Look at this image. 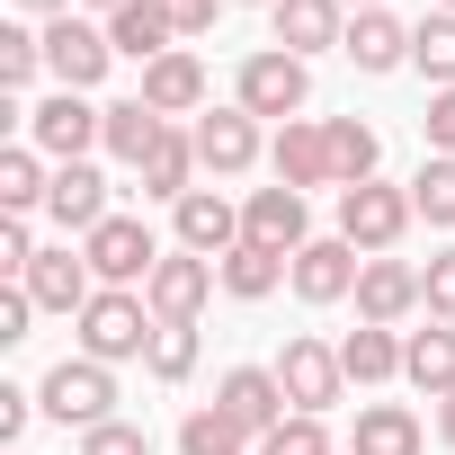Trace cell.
Wrapping results in <instances>:
<instances>
[{"instance_id":"24","label":"cell","mask_w":455,"mask_h":455,"mask_svg":"<svg viewBox=\"0 0 455 455\" xmlns=\"http://www.w3.org/2000/svg\"><path fill=\"white\" fill-rule=\"evenodd\" d=\"M108 45L134 54V63H161V54H179V28H170L161 0H125V10L108 19Z\"/></svg>"},{"instance_id":"20","label":"cell","mask_w":455,"mask_h":455,"mask_svg":"<svg viewBox=\"0 0 455 455\" xmlns=\"http://www.w3.org/2000/svg\"><path fill=\"white\" fill-rule=\"evenodd\" d=\"M152 116H196L205 108V63L196 54H161V63H143V90H134Z\"/></svg>"},{"instance_id":"7","label":"cell","mask_w":455,"mask_h":455,"mask_svg":"<svg viewBox=\"0 0 455 455\" xmlns=\"http://www.w3.org/2000/svg\"><path fill=\"white\" fill-rule=\"evenodd\" d=\"M116 63V45H108V28H90V19H45V72H54V90H99V72Z\"/></svg>"},{"instance_id":"49","label":"cell","mask_w":455,"mask_h":455,"mask_svg":"<svg viewBox=\"0 0 455 455\" xmlns=\"http://www.w3.org/2000/svg\"><path fill=\"white\" fill-rule=\"evenodd\" d=\"M437 10H455V0H437Z\"/></svg>"},{"instance_id":"3","label":"cell","mask_w":455,"mask_h":455,"mask_svg":"<svg viewBox=\"0 0 455 455\" xmlns=\"http://www.w3.org/2000/svg\"><path fill=\"white\" fill-rule=\"evenodd\" d=\"M304 99H313V72H304V54H251L242 72H233V108H251V116H277V125H295L304 116Z\"/></svg>"},{"instance_id":"13","label":"cell","mask_w":455,"mask_h":455,"mask_svg":"<svg viewBox=\"0 0 455 455\" xmlns=\"http://www.w3.org/2000/svg\"><path fill=\"white\" fill-rule=\"evenodd\" d=\"M268 170H277V188H339V170H331V125H313V116L277 125Z\"/></svg>"},{"instance_id":"32","label":"cell","mask_w":455,"mask_h":455,"mask_svg":"<svg viewBox=\"0 0 455 455\" xmlns=\"http://www.w3.org/2000/svg\"><path fill=\"white\" fill-rule=\"evenodd\" d=\"M411 63H419L437 90H455V10H428V19L411 28Z\"/></svg>"},{"instance_id":"26","label":"cell","mask_w":455,"mask_h":455,"mask_svg":"<svg viewBox=\"0 0 455 455\" xmlns=\"http://www.w3.org/2000/svg\"><path fill=\"white\" fill-rule=\"evenodd\" d=\"M339 366H348V384H393V375H402V331L357 322V331L339 339Z\"/></svg>"},{"instance_id":"40","label":"cell","mask_w":455,"mask_h":455,"mask_svg":"<svg viewBox=\"0 0 455 455\" xmlns=\"http://www.w3.org/2000/svg\"><path fill=\"white\" fill-rule=\"evenodd\" d=\"M28 322H36V295H28V286H0V348L28 339Z\"/></svg>"},{"instance_id":"33","label":"cell","mask_w":455,"mask_h":455,"mask_svg":"<svg viewBox=\"0 0 455 455\" xmlns=\"http://www.w3.org/2000/svg\"><path fill=\"white\" fill-rule=\"evenodd\" d=\"M411 214H428L437 233L455 223V152H428V161H419V179H411Z\"/></svg>"},{"instance_id":"27","label":"cell","mask_w":455,"mask_h":455,"mask_svg":"<svg viewBox=\"0 0 455 455\" xmlns=\"http://www.w3.org/2000/svg\"><path fill=\"white\" fill-rule=\"evenodd\" d=\"M348 455H419V419H411L402 402H366V411H357Z\"/></svg>"},{"instance_id":"30","label":"cell","mask_w":455,"mask_h":455,"mask_svg":"<svg viewBox=\"0 0 455 455\" xmlns=\"http://www.w3.org/2000/svg\"><path fill=\"white\" fill-rule=\"evenodd\" d=\"M45 188H54V170H45V152H36V143H10V152H0V214L45 205Z\"/></svg>"},{"instance_id":"38","label":"cell","mask_w":455,"mask_h":455,"mask_svg":"<svg viewBox=\"0 0 455 455\" xmlns=\"http://www.w3.org/2000/svg\"><path fill=\"white\" fill-rule=\"evenodd\" d=\"M0 268H10V277L36 268V233H28V214H0Z\"/></svg>"},{"instance_id":"46","label":"cell","mask_w":455,"mask_h":455,"mask_svg":"<svg viewBox=\"0 0 455 455\" xmlns=\"http://www.w3.org/2000/svg\"><path fill=\"white\" fill-rule=\"evenodd\" d=\"M90 10H108V19H116V10H125V0H90Z\"/></svg>"},{"instance_id":"28","label":"cell","mask_w":455,"mask_h":455,"mask_svg":"<svg viewBox=\"0 0 455 455\" xmlns=\"http://www.w3.org/2000/svg\"><path fill=\"white\" fill-rule=\"evenodd\" d=\"M179 455H259V437H251L233 411H214V402H205V411L179 419Z\"/></svg>"},{"instance_id":"16","label":"cell","mask_w":455,"mask_h":455,"mask_svg":"<svg viewBox=\"0 0 455 455\" xmlns=\"http://www.w3.org/2000/svg\"><path fill=\"white\" fill-rule=\"evenodd\" d=\"M19 286L36 295V313H72V322H81V313H90V295H99V277H90V259H81V251H36V268H28Z\"/></svg>"},{"instance_id":"35","label":"cell","mask_w":455,"mask_h":455,"mask_svg":"<svg viewBox=\"0 0 455 455\" xmlns=\"http://www.w3.org/2000/svg\"><path fill=\"white\" fill-rule=\"evenodd\" d=\"M45 72V28H0V90H28Z\"/></svg>"},{"instance_id":"47","label":"cell","mask_w":455,"mask_h":455,"mask_svg":"<svg viewBox=\"0 0 455 455\" xmlns=\"http://www.w3.org/2000/svg\"><path fill=\"white\" fill-rule=\"evenodd\" d=\"M339 10H348V0H339ZM357 10H384V0H357Z\"/></svg>"},{"instance_id":"17","label":"cell","mask_w":455,"mask_h":455,"mask_svg":"<svg viewBox=\"0 0 455 455\" xmlns=\"http://www.w3.org/2000/svg\"><path fill=\"white\" fill-rule=\"evenodd\" d=\"M45 214L63 223V233H99V223H108V179L90 170V161H54V188H45Z\"/></svg>"},{"instance_id":"39","label":"cell","mask_w":455,"mask_h":455,"mask_svg":"<svg viewBox=\"0 0 455 455\" xmlns=\"http://www.w3.org/2000/svg\"><path fill=\"white\" fill-rule=\"evenodd\" d=\"M81 455H152V437H143V428H125V419H108V428H90V437H81Z\"/></svg>"},{"instance_id":"14","label":"cell","mask_w":455,"mask_h":455,"mask_svg":"<svg viewBox=\"0 0 455 455\" xmlns=\"http://www.w3.org/2000/svg\"><path fill=\"white\" fill-rule=\"evenodd\" d=\"M242 242H268V251H304L313 242V214H304V188H251L242 205Z\"/></svg>"},{"instance_id":"21","label":"cell","mask_w":455,"mask_h":455,"mask_svg":"<svg viewBox=\"0 0 455 455\" xmlns=\"http://www.w3.org/2000/svg\"><path fill=\"white\" fill-rule=\"evenodd\" d=\"M402 384H419L428 402H446V393H455V322L402 331Z\"/></svg>"},{"instance_id":"31","label":"cell","mask_w":455,"mask_h":455,"mask_svg":"<svg viewBox=\"0 0 455 455\" xmlns=\"http://www.w3.org/2000/svg\"><path fill=\"white\" fill-rule=\"evenodd\" d=\"M375 125H357V116H331V170H339V188H366L375 179Z\"/></svg>"},{"instance_id":"45","label":"cell","mask_w":455,"mask_h":455,"mask_svg":"<svg viewBox=\"0 0 455 455\" xmlns=\"http://www.w3.org/2000/svg\"><path fill=\"white\" fill-rule=\"evenodd\" d=\"M437 437H446V446H455V393H446V402H437Z\"/></svg>"},{"instance_id":"29","label":"cell","mask_w":455,"mask_h":455,"mask_svg":"<svg viewBox=\"0 0 455 455\" xmlns=\"http://www.w3.org/2000/svg\"><path fill=\"white\" fill-rule=\"evenodd\" d=\"M161 134H170V116H152L143 99H116V108H108V134H99V143H108L116 161H134V170H143Z\"/></svg>"},{"instance_id":"36","label":"cell","mask_w":455,"mask_h":455,"mask_svg":"<svg viewBox=\"0 0 455 455\" xmlns=\"http://www.w3.org/2000/svg\"><path fill=\"white\" fill-rule=\"evenodd\" d=\"M259 455H331V428H322L313 411H295V419H277V428L259 437Z\"/></svg>"},{"instance_id":"8","label":"cell","mask_w":455,"mask_h":455,"mask_svg":"<svg viewBox=\"0 0 455 455\" xmlns=\"http://www.w3.org/2000/svg\"><path fill=\"white\" fill-rule=\"evenodd\" d=\"M214 286H223V277H214V259H196V251H170V259L143 277V304H152V322H196Z\"/></svg>"},{"instance_id":"44","label":"cell","mask_w":455,"mask_h":455,"mask_svg":"<svg viewBox=\"0 0 455 455\" xmlns=\"http://www.w3.org/2000/svg\"><path fill=\"white\" fill-rule=\"evenodd\" d=\"M19 10H28V19H63V10H72V0H19Z\"/></svg>"},{"instance_id":"4","label":"cell","mask_w":455,"mask_h":455,"mask_svg":"<svg viewBox=\"0 0 455 455\" xmlns=\"http://www.w3.org/2000/svg\"><path fill=\"white\" fill-rule=\"evenodd\" d=\"M19 125H28V143H36L45 161H90V143L108 134V108H90L81 90H54V99L19 108Z\"/></svg>"},{"instance_id":"6","label":"cell","mask_w":455,"mask_h":455,"mask_svg":"<svg viewBox=\"0 0 455 455\" xmlns=\"http://www.w3.org/2000/svg\"><path fill=\"white\" fill-rule=\"evenodd\" d=\"M81 259H90L99 286H143V277L161 268V242H152V223H143V214H108L99 233L81 242Z\"/></svg>"},{"instance_id":"2","label":"cell","mask_w":455,"mask_h":455,"mask_svg":"<svg viewBox=\"0 0 455 455\" xmlns=\"http://www.w3.org/2000/svg\"><path fill=\"white\" fill-rule=\"evenodd\" d=\"M36 411L45 419H63V428H108L116 419V366H99V357H63L45 384H36Z\"/></svg>"},{"instance_id":"23","label":"cell","mask_w":455,"mask_h":455,"mask_svg":"<svg viewBox=\"0 0 455 455\" xmlns=\"http://www.w3.org/2000/svg\"><path fill=\"white\" fill-rule=\"evenodd\" d=\"M214 277H223V295L259 304V295H277V286L295 277V259H286V251H268V242H233V251L214 259Z\"/></svg>"},{"instance_id":"42","label":"cell","mask_w":455,"mask_h":455,"mask_svg":"<svg viewBox=\"0 0 455 455\" xmlns=\"http://www.w3.org/2000/svg\"><path fill=\"white\" fill-rule=\"evenodd\" d=\"M161 10H170V28H179V36H205L223 0H161Z\"/></svg>"},{"instance_id":"41","label":"cell","mask_w":455,"mask_h":455,"mask_svg":"<svg viewBox=\"0 0 455 455\" xmlns=\"http://www.w3.org/2000/svg\"><path fill=\"white\" fill-rule=\"evenodd\" d=\"M419 134H428V152H455V90H437V99H428Z\"/></svg>"},{"instance_id":"34","label":"cell","mask_w":455,"mask_h":455,"mask_svg":"<svg viewBox=\"0 0 455 455\" xmlns=\"http://www.w3.org/2000/svg\"><path fill=\"white\" fill-rule=\"evenodd\" d=\"M143 366H152V384H188L196 375V322H161Z\"/></svg>"},{"instance_id":"48","label":"cell","mask_w":455,"mask_h":455,"mask_svg":"<svg viewBox=\"0 0 455 455\" xmlns=\"http://www.w3.org/2000/svg\"><path fill=\"white\" fill-rule=\"evenodd\" d=\"M259 10H277V0H259Z\"/></svg>"},{"instance_id":"10","label":"cell","mask_w":455,"mask_h":455,"mask_svg":"<svg viewBox=\"0 0 455 455\" xmlns=\"http://www.w3.org/2000/svg\"><path fill=\"white\" fill-rule=\"evenodd\" d=\"M188 134H196V170H214V179H242L259 161V116L251 108H205Z\"/></svg>"},{"instance_id":"12","label":"cell","mask_w":455,"mask_h":455,"mask_svg":"<svg viewBox=\"0 0 455 455\" xmlns=\"http://www.w3.org/2000/svg\"><path fill=\"white\" fill-rule=\"evenodd\" d=\"M214 411H233L251 437H268L277 419H295V402H286V384H277V366H233L214 384Z\"/></svg>"},{"instance_id":"37","label":"cell","mask_w":455,"mask_h":455,"mask_svg":"<svg viewBox=\"0 0 455 455\" xmlns=\"http://www.w3.org/2000/svg\"><path fill=\"white\" fill-rule=\"evenodd\" d=\"M419 304H428V322H455V251H437L419 268Z\"/></svg>"},{"instance_id":"22","label":"cell","mask_w":455,"mask_h":455,"mask_svg":"<svg viewBox=\"0 0 455 455\" xmlns=\"http://www.w3.org/2000/svg\"><path fill=\"white\" fill-rule=\"evenodd\" d=\"M268 28H277V54H322V45H339V36H348L339 0H277Z\"/></svg>"},{"instance_id":"25","label":"cell","mask_w":455,"mask_h":455,"mask_svg":"<svg viewBox=\"0 0 455 455\" xmlns=\"http://www.w3.org/2000/svg\"><path fill=\"white\" fill-rule=\"evenodd\" d=\"M134 179H143V196H161V205H179V196L196 188V134H179V125H170V134L152 143V161H143Z\"/></svg>"},{"instance_id":"11","label":"cell","mask_w":455,"mask_h":455,"mask_svg":"<svg viewBox=\"0 0 455 455\" xmlns=\"http://www.w3.org/2000/svg\"><path fill=\"white\" fill-rule=\"evenodd\" d=\"M170 223H179V251H196V259H223V251L242 242V205L223 196V188H188L170 205Z\"/></svg>"},{"instance_id":"43","label":"cell","mask_w":455,"mask_h":455,"mask_svg":"<svg viewBox=\"0 0 455 455\" xmlns=\"http://www.w3.org/2000/svg\"><path fill=\"white\" fill-rule=\"evenodd\" d=\"M28 411H36V393H19V384H0V437H10V446H19Z\"/></svg>"},{"instance_id":"15","label":"cell","mask_w":455,"mask_h":455,"mask_svg":"<svg viewBox=\"0 0 455 455\" xmlns=\"http://www.w3.org/2000/svg\"><path fill=\"white\" fill-rule=\"evenodd\" d=\"M357 277H366V251H348L339 233L295 251V295L304 304H339V295H357Z\"/></svg>"},{"instance_id":"1","label":"cell","mask_w":455,"mask_h":455,"mask_svg":"<svg viewBox=\"0 0 455 455\" xmlns=\"http://www.w3.org/2000/svg\"><path fill=\"white\" fill-rule=\"evenodd\" d=\"M152 304L134 295V286H99L90 295V313H81V357H99V366H125V357H152Z\"/></svg>"},{"instance_id":"18","label":"cell","mask_w":455,"mask_h":455,"mask_svg":"<svg viewBox=\"0 0 455 455\" xmlns=\"http://www.w3.org/2000/svg\"><path fill=\"white\" fill-rule=\"evenodd\" d=\"M411 313H419V268H411V259H366V277H357V322L393 331V322H411Z\"/></svg>"},{"instance_id":"5","label":"cell","mask_w":455,"mask_h":455,"mask_svg":"<svg viewBox=\"0 0 455 455\" xmlns=\"http://www.w3.org/2000/svg\"><path fill=\"white\" fill-rule=\"evenodd\" d=\"M402 233H411V188H384V179H366V188H339V242H348V251L384 259Z\"/></svg>"},{"instance_id":"19","label":"cell","mask_w":455,"mask_h":455,"mask_svg":"<svg viewBox=\"0 0 455 455\" xmlns=\"http://www.w3.org/2000/svg\"><path fill=\"white\" fill-rule=\"evenodd\" d=\"M339 54H348L357 72H402V63H411V28H402L393 10H357L348 36H339Z\"/></svg>"},{"instance_id":"9","label":"cell","mask_w":455,"mask_h":455,"mask_svg":"<svg viewBox=\"0 0 455 455\" xmlns=\"http://www.w3.org/2000/svg\"><path fill=\"white\" fill-rule=\"evenodd\" d=\"M277 384H286V402H295V411H313V419H322V411L348 393V366H339V348H322V339H286Z\"/></svg>"}]
</instances>
